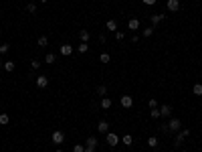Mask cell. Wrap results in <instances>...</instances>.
<instances>
[{
    "instance_id": "obj_30",
    "label": "cell",
    "mask_w": 202,
    "mask_h": 152,
    "mask_svg": "<svg viewBox=\"0 0 202 152\" xmlns=\"http://www.w3.org/2000/svg\"><path fill=\"white\" fill-rule=\"evenodd\" d=\"M73 152H85V146H83V144H75V146H73Z\"/></svg>"
},
{
    "instance_id": "obj_29",
    "label": "cell",
    "mask_w": 202,
    "mask_h": 152,
    "mask_svg": "<svg viewBox=\"0 0 202 152\" xmlns=\"http://www.w3.org/2000/svg\"><path fill=\"white\" fill-rule=\"evenodd\" d=\"M26 10H29L30 14H34V12H37V4H34V2H30V4H26Z\"/></svg>"
},
{
    "instance_id": "obj_20",
    "label": "cell",
    "mask_w": 202,
    "mask_h": 152,
    "mask_svg": "<svg viewBox=\"0 0 202 152\" xmlns=\"http://www.w3.org/2000/svg\"><path fill=\"white\" fill-rule=\"evenodd\" d=\"M192 93L200 98V95H202V83H194V87H192Z\"/></svg>"
},
{
    "instance_id": "obj_9",
    "label": "cell",
    "mask_w": 202,
    "mask_h": 152,
    "mask_svg": "<svg viewBox=\"0 0 202 152\" xmlns=\"http://www.w3.org/2000/svg\"><path fill=\"white\" fill-rule=\"evenodd\" d=\"M127 29H130L131 33H135V30L140 29V20H138V18H130V20H127Z\"/></svg>"
},
{
    "instance_id": "obj_18",
    "label": "cell",
    "mask_w": 202,
    "mask_h": 152,
    "mask_svg": "<svg viewBox=\"0 0 202 152\" xmlns=\"http://www.w3.org/2000/svg\"><path fill=\"white\" fill-rule=\"evenodd\" d=\"M121 144H125V146H131V144H134V138H131L130 134H125V136L121 138Z\"/></svg>"
},
{
    "instance_id": "obj_32",
    "label": "cell",
    "mask_w": 202,
    "mask_h": 152,
    "mask_svg": "<svg viewBox=\"0 0 202 152\" xmlns=\"http://www.w3.org/2000/svg\"><path fill=\"white\" fill-rule=\"evenodd\" d=\"M8 49H10V45H0V53H2V55H4V53H8Z\"/></svg>"
},
{
    "instance_id": "obj_35",
    "label": "cell",
    "mask_w": 202,
    "mask_h": 152,
    "mask_svg": "<svg viewBox=\"0 0 202 152\" xmlns=\"http://www.w3.org/2000/svg\"><path fill=\"white\" fill-rule=\"evenodd\" d=\"M142 2H144V4H148V6H154L158 0H142Z\"/></svg>"
},
{
    "instance_id": "obj_31",
    "label": "cell",
    "mask_w": 202,
    "mask_h": 152,
    "mask_svg": "<svg viewBox=\"0 0 202 152\" xmlns=\"http://www.w3.org/2000/svg\"><path fill=\"white\" fill-rule=\"evenodd\" d=\"M123 39H125V34L121 30H115V41H123Z\"/></svg>"
},
{
    "instance_id": "obj_34",
    "label": "cell",
    "mask_w": 202,
    "mask_h": 152,
    "mask_svg": "<svg viewBox=\"0 0 202 152\" xmlns=\"http://www.w3.org/2000/svg\"><path fill=\"white\" fill-rule=\"evenodd\" d=\"M148 106H150V110H152V108H158V102H156V99L152 98V99L148 102Z\"/></svg>"
},
{
    "instance_id": "obj_1",
    "label": "cell",
    "mask_w": 202,
    "mask_h": 152,
    "mask_svg": "<svg viewBox=\"0 0 202 152\" xmlns=\"http://www.w3.org/2000/svg\"><path fill=\"white\" fill-rule=\"evenodd\" d=\"M105 142L109 144V146H113V148H115L117 144L121 142V140H119V136H117V134H113V132H107V134H105Z\"/></svg>"
},
{
    "instance_id": "obj_15",
    "label": "cell",
    "mask_w": 202,
    "mask_h": 152,
    "mask_svg": "<svg viewBox=\"0 0 202 152\" xmlns=\"http://www.w3.org/2000/svg\"><path fill=\"white\" fill-rule=\"evenodd\" d=\"M10 124V116L8 114H0V126H8Z\"/></svg>"
},
{
    "instance_id": "obj_16",
    "label": "cell",
    "mask_w": 202,
    "mask_h": 152,
    "mask_svg": "<svg viewBox=\"0 0 202 152\" xmlns=\"http://www.w3.org/2000/svg\"><path fill=\"white\" fill-rule=\"evenodd\" d=\"M55 61H57V55H55V53H47V57H45V63L53 65Z\"/></svg>"
},
{
    "instance_id": "obj_3",
    "label": "cell",
    "mask_w": 202,
    "mask_h": 152,
    "mask_svg": "<svg viewBox=\"0 0 202 152\" xmlns=\"http://www.w3.org/2000/svg\"><path fill=\"white\" fill-rule=\"evenodd\" d=\"M121 108H125V110H130L131 106H134V98H131V95H127V93H125V95H121Z\"/></svg>"
},
{
    "instance_id": "obj_17",
    "label": "cell",
    "mask_w": 202,
    "mask_h": 152,
    "mask_svg": "<svg viewBox=\"0 0 202 152\" xmlns=\"http://www.w3.org/2000/svg\"><path fill=\"white\" fill-rule=\"evenodd\" d=\"M14 61H4V71H8V73H12V71H14Z\"/></svg>"
},
{
    "instance_id": "obj_19",
    "label": "cell",
    "mask_w": 202,
    "mask_h": 152,
    "mask_svg": "<svg viewBox=\"0 0 202 152\" xmlns=\"http://www.w3.org/2000/svg\"><path fill=\"white\" fill-rule=\"evenodd\" d=\"M150 118H152V120L162 118V116H160V110H158V108H152V110H150Z\"/></svg>"
},
{
    "instance_id": "obj_6",
    "label": "cell",
    "mask_w": 202,
    "mask_h": 152,
    "mask_svg": "<svg viewBox=\"0 0 202 152\" xmlns=\"http://www.w3.org/2000/svg\"><path fill=\"white\" fill-rule=\"evenodd\" d=\"M47 85H49V75H39V77H37V87L45 89Z\"/></svg>"
},
{
    "instance_id": "obj_10",
    "label": "cell",
    "mask_w": 202,
    "mask_h": 152,
    "mask_svg": "<svg viewBox=\"0 0 202 152\" xmlns=\"http://www.w3.org/2000/svg\"><path fill=\"white\" fill-rule=\"evenodd\" d=\"M59 51H61V55H63V57H71L73 47H71V45H61V49H59Z\"/></svg>"
},
{
    "instance_id": "obj_7",
    "label": "cell",
    "mask_w": 202,
    "mask_h": 152,
    "mask_svg": "<svg viewBox=\"0 0 202 152\" xmlns=\"http://www.w3.org/2000/svg\"><path fill=\"white\" fill-rule=\"evenodd\" d=\"M158 110H160V116H162V118H170V116H172V106H168V103L162 106V108H158Z\"/></svg>"
},
{
    "instance_id": "obj_4",
    "label": "cell",
    "mask_w": 202,
    "mask_h": 152,
    "mask_svg": "<svg viewBox=\"0 0 202 152\" xmlns=\"http://www.w3.org/2000/svg\"><path fill=\"white\" fill-rule=\"evenodd\" d=\"M63 142H65V134H63L61 130H55L53 132V144L59 146V144H63Z\"/></svg>"
},
{
    "instance_id": "obj_14",
    "label": "cell",
    "mask_w": 202,
    "mask_h": 152,
    "mask_svg": "<svg viewBox=\"0 0 202 152\" xmlns=\"http://www.w3.org/2000/svg\"><path fill=\"white\" fill-rule=\"evenodd\" d=\"M164 18H166V12H162V14H152V25H158V22H162Z\"/></svg>"
},
{
    "instance_id": "obj_33",
    "label": "cell",
    "mask_w": 202,
    "mask_h": 152,
    "mask_svg": "<svg viewBox=\"0 0 202 152\" xmlns=\"http://www.w3.org/2000/svg\"><path fill=\"white\" fill-rule=\"evenodd\" d=\"M30 67H33V69H39V67H41V61H39V59L30 61Z\"/></svg>"
},
{
    "instance_id": "obj_2",
    "label": "cell",
    "mask_w": 202,
    "mask_h": 152,
    "mask_svg": "<svg viewBox=\"0 0 202 152\" xmlns=\"http://www.w3.org/2000/svg\"><path fill=\"white\" fill-rule=\"evenodd\" d=\"M168 130L170 132H180V130H182V122H180L178 118H172L168 122Z\"/></svg>"
},
{
    "instance_id": "obj_37",
    "label": "cell",
    "mask_w": 202,
    "mask_h": 152,
    "mask_svg": "<svg viewBox=\"0 0 202 152\" xmlns=\"http://www.w3.org/2000/svg\"><path fill=\"white\" fill-rule=\"evenodd\" d=\"M85 152H95V148H93V146H85Z\"/></svg>"
},
{
    "instance_id": "obj_41",
    "label": "cell",
    "mask_w": 202,
    "mask_h": 152,
    "mask_svg": "<svg viewBox=\"0 0 202 152\" xmlns=\"http://www.w3.org/2000/svg\"><path fill=\"white\" fill-rule=\"evenodd\" d=\"M115 152H121V150H115Z\"/></svg>"
},
{
    "instance_id": "obj_39",
    "label": "cell",
    "mask_w": 202,
    "mask_h": 152,
    "mask_svg": "<svg viewBox=\"0 0 202 152\" xmlns=\"http://www.w3.org/2000/svg\"><path fill=\"white\" fill-rule=\"evenodd\" d=\"M55 152H63V150H55Z\"/></svg>"
},
{
    "instance_id": "obj_13",
    "label": "cell",
    "mask_w": 202,
    "mask_h": 152,
    "mask_svg": "<svg viewBox=\"0 0 202 152\" xmlns=\"http://www.w3.org/2000/svg\"><path fill=\"white\" fill-rule=\"evenodd\" d=\"M105 29H107V30H111V33H115V30H117V22H115L113 18H109V20L105 22Z\"/></svg>"
},
{
    "instance_id": "obj_23",
    "label": "cell",
    "mask_w": 202,
    "mask_h": 152,
    "mask_svg": "<svg viewBox=\"0 0 202 152\" xmlns=\"http://www.w3.org/2000/svg\"><path fill=\"white\" fill-rule=\"evenodd\" d=\"M148 146L150 148H156V146H158V138H156V136H150L148 138Z\"/></svg>"
},
{
    "instance_id": "obj_5",
    "label": "cell",
    "mask_w": 202,
    "mask_h": 152,
    "mask_svg": "<svg viewBox=\"0 0 202 152\" xmlns=\"http://www.w3.org/2000/svg\"><path fill=\"white\" fill-rule=\"evenodd\" d=\"M166 8H168L170 12H178L180 10V0H168V2H166Z\"/></svg>"
},
{
    "instance_id": "obj_11",
    "label": "cell",
    "mask_w": 202,
    "mask_h": 152,
    "mask_svg": "<svg viewBox=\"0 0 202 152\" xmlns=\"http://www.w3.org/2000/svg\"><path fill=\"white\" fill-rule=\"evenodd\" d=\"M79 39H81L83 43H87V41L91 39V34H89V30H87V29H81V30H79Z\"/></svg>"
},
{
    "instance_id": "obj_25",
    "label": "cell",
    "mask_w": 202,
    "mask_h": 152,
    "mask_svg": "<svg viewBox=\"0 0 202 152\" xmlns=\"http://www.w3.org/2000/svg\"><path fill=\"white\" fill-rule=\"evenodd\" d=\"M99 61H101V63H109V61H111V57H109V53H101V57H99Z\"/></svg>"
},
{
    "instance_id": "obj_36",
    "label": "cell",
    "mask_w": 202,
    "mask_h": 152,
    "mask_svg": "<svg viewBox=\"0 0 202 152\" xmlns=\"http://www.w3.org/2000/svg\"><path fill=\"white\" fill-rule=\"evenodd\" d=\"M180 132H182V136H184V138L190 136V130H188V128H184V130H180Z\"/></svg>"
},
{
    "instance_id": "obj_27",
    "label": "cell",
    "mask_w": 202,
    "mask_h": 152,
    "mask_svg": "<svg viewBox=\"0 0 202 152\" xmlns=\"http://www.w3.org/2000/svg\"><path fill=\"white\" fill-rule=\"evenodd\" d=\"M37 43H39V47H47V45H49V39H47V37H39V41H37Z\"/></svg>"
},
{
    "instance_id": "obj_21",
    "label": "cell",
    "mask_w": 202,
    "mask_h": 152,
    "mask_svg": "<svg viewBox=\"0 0 202 152\" xmlns=\"http://www.w3.org/2000/svg\"><path fill=\"white\" fill-rule=\"evenodd\" d=\"M101 108H103V110H109L111 108V99L109 98H101Z\"/></svg>"
},
{
    "instance_id": "obj_12",
    "label": "cell",
    "mask_w": 202,
    "mask_h": 152,
    "mask_svg": "<svg viewBox=\"0 0 202 152\" xmlns=\"http://www.w3.org/2000/svg\"><path fill=\"white\" fill-rule=\"evenodd\" d=\"M85 146H93V148H97V146H99V140H97L95 136H89V138L85 140Z\"/></svg>"
},
{
    "instance_id": "obj_28",
    "label": "cell",
    "mask_w": 202,
    "mask_h": 152,
    "mask_svg": "<svg viewBox=\"0 0 202 152\" xmlns=\"http://www.w3.org/2000/svg\"><path fill=\"white\" fill-rule=\"evenodd\" d=\"M97 93H99L101 98H105V93H107V87H105V85H99V87H97Z\"/></svg>"
},
{
    "instance_id": "obj_22",
    "label": "cell",
    "mask_w": 202,
    "mask_h": 152,
    "mask_svg": "<svg viewBox=\"0 0 202 152\" xmlns=\"http://www.w3.org/2000/svg\"><path fill=\"white\" fill-rule=\"evenodd\" d=\"M182 142H184V136H182V132H178V136H176V140H174V146L176 148L182 146Z\"/></svg>"
},
{
    "instance_id": "obj_40",
    "label": "cell",
    "mask_w": 202,
    "mask_h": 152,
    "mask_svg": "<svg viewBox=\"0 0 202 152\" xmlns=\"http://www.w3.org/2000/svg\"><path fill=\"white\" fill-rule=\"evenodd\" d=\"M119 2H125V0H119Z\"/></svg>"
},
{
    "instance_id": "obj_26",
    "label": "cell",
    "mask_w": 202,
    "mask_h": 152,
    "mask_svg": "<svg viewBox=\"0 0 202 152\" xmlns=\"http://www.w3.org/2000/svg\"><path fill=\"white\" fill-rule=\"evenodd\" d=\"M142 34H144V37H152V34H154V26H148V29H144V30H142Z\"/></svg>"
},
{
    "instance_id": "obj_38",
    "label": "cell",
    "mask_w": 202,
    "mask_h": 152,
    "mask_svg": "<svg viewBox=\"0 0 202 152\" xmlns=\"http://www.w3.org/2000/svg\"><path fill=\"white\" fill-rule=\"evenodd\" d=\"M41 2H43V4H47V2H49V0H41Z\"/></svg>"
},
{
    "instance_id": "obj_24",
    "label": "cell",
    "mask_w": 202,
    "mask_h": 152,
    "mask_svg": "<svg viewBox=\"0 0 202 152\" xmlns=\"http://www.w3.org/2000/svg\"><path fill=\"white\" fill-rule=\"evenodd\" d=\"M77 51H79V53H81V55H85L87 51H89V45H87V43H81V45H79V47H77Z\"/></svg>"
},
{
    "instance_id": "obj_8",
    "label": "cell",
    "mask_w": 202,
    "mask_h": 152,
    "mask_svg": "<svg viewBox=\"0 0 202 152\" xmlns=\"http://www.w3.org/2000/svg\"><path fill=\"white\" fill-rule=\"evenodd\" d=\"M97 132H99V134H107V132H109V124H107L105 120H101V122L97 124Z\"/></svg>"
}]
</instances>
